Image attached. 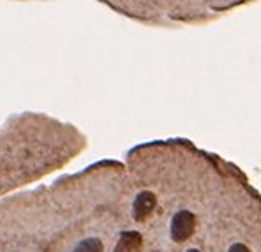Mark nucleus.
<instances>
[{
  "label": "nucleus",
  "mask_w": 261,
  "mask_h": 252,
  "mask_svg": "<svg viewBox=\"0 0 261 252\" xmlns=\"http://www.w3.org/2000/svg\"><path fill=\"white\" fill-rule=\"evenodd\" d=\"M187 252H201V250H198V249H189Z\"/></svg>",
  "instance_id": "423d86ee"
},
{
  "label": "nucleus",
  "mask_w": 261,
  "mask_h": 252,
  "mask_svg": "<svg viewBox=\"0 0 261 252\" xmlns=\"http://www.w3.org/2000/svg\"><path fill=\"white\" fill-rule=\"evenodd\" d=\"M228 252H251V249L247 245H244V243H233Z\"/></svg>",
  "instance_id": "39448f33"
},
{
  "label": "nucleus",
  "mask_w": 261,
  "mask_h": 252,
  "mask_svg": "<svg viewBox=\"0 0 261 252\" xmlns=\"http://www.w3.org/2000/svg\"><path fill=\"white\" fill-rule=\"evenodd\" d=\"M102 242L99 238H87L82 240L78 245L72 249V252H102Z\"/></svg>",
  "instance_id": "20e7f679"
},
{
  "label": "nucleus",
  "mask_w": 261,
  "mask_h": 252,
  "mask_svg": "<svg viewBox=\"0 0 261 252\" xmlns=\"http://www.w3.org/2000/svg\"><path fill=\"white\" fill-rule=\"evenodd\" d=\"M196 228V217L194 213H191L189 210H180L171 219V238L175 242L182 243L186 240L191 238V235L194 233Z\"/></svg>",
  "instance_id": "f257e3e1"
},
{
  "label": "nucleus",
  "mask_w": 261,
  "mask_h": 252,
  "mask_svg": "<svg viewBox=\"0 0 261 252\" xmlns=\"http://www.w3.org/2000/svg\"><path fill=\"white\" fill-rule=\"evenodd\" d=\"M155 205H157L155 194L150 192V190H143V192L138 194L133 203V217L136 220H145L153 212Z\"/></svg>",
  "instance_id": "f03ea898"
},
{
  "label": "nucleus",
  "mask_w": 261,
  "mask_h": 252,
  "mask_svg": "<svg viewBox=\"0 0 261 252\" xmlns=\"http://www.w3.org/2000/svg\"><path fill=\"white\" fill-rule=\"evenodd\" d=\"M143 238L138 231H125L120 235L113 252H141Z\"/></svg>",
  "instance_id": "7ed1b4c3"
}]
</instances>
